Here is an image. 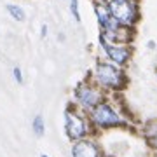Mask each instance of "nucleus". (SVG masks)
<instances>
[{
  "label": "nucleus",
  "instance_id": "obj_13",
  "mask_svg": "<svg viewBox=\"0 0 157 157\" xmlns=\"http://www.w3.org/2000/svg\"><path fill=\"white\" fill-rule=\"evenodd\" d=\"M147 148H148V152H150V154H152V152H157V135L154 136L148 143H147Z\"/></svg>",
  "mask_w": 157,
  "mask_h": 157
},
{
  "label": "nucleus",
  "instance_id": "obj_19",
  "mask_svg": "<svg viewBox=\"0 0 157 157\" xmlns=\"http://www.w3.org/2000/svg\"><path fill=\"white\" fill-rule=\"evenodd\" d=\"M141 157H150V154H147V155H141Z\"/></svg>",
  "mask_w": 157,
  "mask_h": 157
},
{
  "label": "nucleus",
  "instance_id": "obj_6",
  "mask_svg": "<svg viewBox=\"0 0 157 157\" xmlns=\"http://www.w3.org/2000/svg\"><path fill=\"white\" fill-rule=\"evenodd\" d=\"M98 49L101 52V59H107V61L113 63L121 68H128L131 59H133V54H135L133 44L110 42L100 35H98Z\"/></svg>",
  "mask_w": 157,
  "mask_h": 157
},
{
  "label": "nucleus",
  "instance_id": "obj_14",
  "mask_svg": "<svg viewBox=\"0 0 157 157\" xmlns=\"http://www.w3.org/2000/svg\"><path fill=\"white\" fill-rule=\"evenodd\" d=\"M47 33H49V28H47V25H42V26H40V37H42V39H45V37H47Z\"/></svg>",
  "mask_w": 157,
  "mask_h": 157
},
{
  "label": "nucleus",
  "instance_id": "obj_1",
  "mask_svg": "<svg viewBox=\"0 0 157 157\" xmlns=\"http://www.w3.org/2000/svg\"><path fill=\"white\" fill-rule=\"evenodd\" d=\"M89 121L93 124L94 135H105L110 131H133L136 128L135 121L128 112L126 105L119 96H108L96 105L89 113Z\"/></svg>",
  "mask_w": 157,
  "mask_h": 157
},
{
  "label": "nucleus",
  "instance_id": "obj_20",
  "mask_svg": "<svg viewBox=\"0 0 157 157\" xmlns=\"http://www.w3.org/2000/svg\"><path fill=\"white\" fill-rule=\"evenodd\" d=\"M105 157H112V155H105Z\"/></svg>",
  "mask_w": 157,
  "mask_h": 157
},
{
  "label": "nucleus",
  "instance_id": "obj_8",
  "mask_svg": "<svg viewBox=\"0 0 157 157\" xmlns=\"http://www.w3.org/2000/svg\"><path fill=\"white\" fill-rule=\"evenodd\" d=\"M93 12H94L96 23H98V28H103L108 21H110V11H108L107 4H93Z\"/></svg>",
  "mask_w": 157,
  "mask_h": 157
},
{
  "label": "nucleus",
  "instance_id": "obj_17",
  "mask_svg": "<svg viewBox=\"0 0 157 157\" xmlns=\"http://www.w3.org/2000/svg\"><path fill=\"white\" fill-rule=\"evenodd\" d=\"M150 157H157V152H152V154H150Z\"/></svg>",
  "mask_w": 157,
  "mask_h": 157
},
{
  "label": "nucleus",
  "instance_id": "obj_2",
  "mask_svg": "<svg viewBox=\"0 0 157 157\" xmlns=\"http://www.w3.org/2000/svg\"><path fill=\"white\" fill-rule=\"evenodd\" d=\"M87 78H91L98 87L105 91L108 96H119L129 87V73L128 68H121L113 63L98 58L87 73Z\"/></svg>",
  "mask_w": 157,
  "mask_h": 157
},
{
  "label": "nucleus",
  "instance_id": "obj_11",
  "mask_svg": "<svg viewBox=\"0 0 157 157\" xmlns=\"http://www.w3.org/2000/svg\"><path fill=\"white\" fill-rule=\"evenodd\" d=\"M70 14H72L75 23L82 21V16H80V2L78 0H70Z\"/></svg>",
  "mask_w": 157,
  "mask_h": 157
},
{
  "label": "nucleus",
  "instance_id": "obj_9",
  "mask_svg": "<svg viewBox=\"0 0 157 157\" xmlns=\"http://www.w3.org/2000/svg\"><path fill=\"white\" fill-rule=\"evenodd\" d=\"M6 12L9 14V17H12L17 23L26 21V11L19 4H6Z\"/></svg>",
  "mask_w": 157,
  "mask_h": 157
},
{
  "label": "nucleus",
  "instance_id": "obj_15",
  "mask_svg": "<svg viewBox=\"0 0 157 157\" xmlns=\"http://www.w3.org/2000/svg\"><path fill=\"white\" fill-rule=\"evenodd\" d=\"M147 49L148 51H155L157 49V42L155 40H148V42H147Z\"/></svg>",
  "mask_w": 157,
  "mask_h": 157
},
{
  "label": "nucleus",
  "instance_id": "obj_16",
  "mask_svg": "<svg viewBox=\"0 0 157 157\" xmlns=\"http://www.w3.org/2000/svg\"><path fill=\"white\" fill-rule=\"evenodd\" d=\"M108 0H91V4H107Z\"/></svg>",
  "mask_w": 157,
  "mask_h": 157
},
{
  "label": "nucleus",
  "instance_id": "obj_3",
  "mask_svg": "<svg viewBox=\"0 0 157 157\" xmlns=\"http://www.w3.org/2000/svg\"><path fill=\"white\" fill-rule=\"evenodd\" d=\"M63 129H65V136L70 140V143L94 135L89 115L82 110H78L72 103H68L65 112H63Z\"/></svg>",
  "mask_w": 157,
  "mask_h": 157
},
{
  "label": "nucleus",
  "instance_id": "obj_4",
  "mask_svg": "<svg viewBox=\"0 0 157 157\" xmlns=\"http://www.w3.org/2000/svg\"><path fill=\"white\" fill-rule=\"evenodd\" d=\"M108 98V94L105 91L98 87V86L91 80V78L86 77L84 80H80L75 87H73V93H72V105L82 110V112L89 113L96 105H100L101 101Z\"/></svg>",
  "mask_w": 157,
  "mask_h": 157
},
{
  "label": "nucleus",
  "instance_id": "obj_12",
  "mask_svg": "<svg viewBox=\"0 0 157 157\" xmlns=\"http://www.w3.org/2000/svg\"><path fill=\"white\" fill-rule=\"evenodd\" d=\"M12 78H14V80H16L19 86L25 82V75H23V70H21L19 67H14V68H12Z\"/></svg>",
  "mask_w": 157,
  "mask_h": 157
},
{
  "label": "nucleus",
  "instance_id": "obj_7",
  "mask_svg": "<svg viewBox=\"0 0 157 157\" xmlns=\"http://www.w3.org/2000/svg\"><path fill=\"white\" fill-rule=\"evenodd\" d=\"M70 155L72 157H105V150L101 145L100 138L96 135L82 138V140L73 141L70 147Z\"/></svg>",
  "mask_w": 157,
  "mask_h": 157
},
{
  "label": "nucleus",
  "instance_id": "obj_18",
  "mask_svg": "<svg viewBox=\"0 0 157 157\" xmlns=\"http://www.w3.org/2000/svg\"><path fill=\"white\" fill-rule=\"evenodd\" d=\"M40 157H49V155H47V154H40Z\"/></svg>",
  "mask_w": 157,
  "mask_h": 157
},
{
  "label": "nucleus",
  "instance_id": "obj_5",
  "mask_svg": "<svg viewBox=\"0 0 157 157\" xmlns=\"http://www.w3.org/2000/svg\"><path fill=\"white\" fill-rule=\"evenodd\" d=\"M107 7L112 17L122 26L138 28L141 23V0H108Z\"/></svg>",
  "mask_w": 157,
  "mask_h": 157
},
{
  "label": "nucleus",
  "instance_id": "obj_10",
  "mask_svg": "<svg viewBox=\"0 0 157 157\" xmlns=\"http://www.w3.org/2000/svg\"><path fill=\"white\" fill-rule=\"evenodd\" d=\"M32 133H33L37 138H42L45 135V121L42 115H35L32 119Z\"/></svg>",
  "mask_w": 157,
  "mask_h": 157
}]
</instances>
